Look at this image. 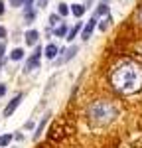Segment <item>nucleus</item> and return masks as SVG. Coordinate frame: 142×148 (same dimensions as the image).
<instances>
[{
    "instance_id": "nucleus-1",
    "label": "nucleus",
    "mask_w": 142,
    "mask_h": 148,
    "mask_svg": "<svg viewBox=\"0 0 142 148\" xmlns=\"http://www.w3.org/2000/svg\"><path fill=\"white\" fill-rule=\"evenodd\" d=\"M111 87L120 95H132L142 89V65L124 61L111 71Z\"/></svg>"
},
{
    "instance_id": "nucleus-2",
    "label": "nucleus",
    "mask_w": 142,
    "mask_h": 148,
    "mask_svg": "<svg viewBox=\"0 0 142 148\" xmlns=\"http://www.w3.org/2000/svg\"><path fill=\"white\" fill-rule=\"evenodd\" d=\"M117 107L111 101H105V99H99V101H93L89 107H87V119L89 123L95 126H106L111 125L115 119H117Z\"/></svg>"
},
{
    "instance_id": "nucleus-3",
    "label": "nucleus",
    "mask_w": 142,
    "mask_h": 148,
    "mask_svg": "<svg viewBox=\"0 0 142 148\" xmlns=\"http://www.w3.org/2000/svg\"><path fill=\"white\" fill-rule=\"evenodd\" d=\"M42 46H36L34 53L26 59V63H24V73H30V71H34V69L40 67V61H42Z\"/></svg>"
},
{
    "instance_id": "nucleus-4",
    "label": "nucleus",
    "mask_w": 142,
    "mask_h": 148,
    "mask_svg": "<svg viewBox=\"0 0 142 148\" xmlns=\"http://www.w3.org/2000/svg\"><path fill=\"white\" fill-rule=\"evenodd\" d=\"M77 51H79V47H77V46H71V47H67V49H59V53H63V56L55 59V65H63V63H67L69 59H73V57L77 56Z\"/></svg>"
},
{
    "instance_id": "nucleus-5",
    "label": "nucleus",
    "mask_w": 142,
    "mask_h": 148,
    "mask_svg": "<svg viewBox=\"0 0 142 148\" xmlns=\"http://www.w3.org/2000/svg\"><path fill=\"white\" fill-rule=\"evenodd\" d=\"M22 99H24V93H18L16 97H12V101L8 103L6 107H4V111H2V114H4V116H12V114H14V111H16L18 107H20V103H22Z\"/></svg>"
},
{
    "instance_id": "nucleus-6",
    "label": "nucleus",
    "mask_w": 142,
    "mask_h": 148,
    "mask_svg": "<svg viewBox=\"0 0 142 148\" xmlns=\"http://www.w3.org/2000/svg\"><path fill=\"white\" fill-rule=\"evenodd\" d=\"M95 28H97V18L93 16V18L89 20V22L83 26V30H81V40H83V42H87V40H89V38L93 36Z\"/></svg>"
},
{
    "instance_id": "nucleus-7",
    "label": "nucleus",
    "mask_w": 142,
    "mask_h": 148,
    "mask_svg": "<svg viewBox=\"0 0 142 148\" xmlns=\"http://www.w3.org/2000/svg\"><path fill=\"white\" fill-rule=\"evenodd\" d=\"M44 56H46L49 61H55L57 56H59V47L55 46V44H47L46 49H44Z\"/></svg>"
},
{
    "instance_id": "nucleus-8",
    "label": "nucleus",
    "mask_w": 142,
    "mask_h": 148,
    "mask_svg": "<svg viewBox=\"0 0 142 148\" xmlns=\"http://www.w3.org/2000/svg\"><path fill=\"white\" fill-rule=\"evenodd\" d=\"M24 40H26V46H36L38 40H40V32L38 30H28L24 34Z\"/></svg>"
},
{
    "instance_id": "nucleus-9",
    "label": "nucleus",
    "mask_w": 142,
    "mask_h": 148,
    "mask_svg": "<svg viewBox=\"0 0 142 148\" xmlns=\"http://www.w3.org/2000/svg\"><path fill=\"white\" fill-rule=\"evenodd\" d=\"M49 116H51V114L46 113V114H44V119L40 121V125H38V128H36V132H34V140H38V138L42 136V132H44V128H46L47 121H49Z\"/></svg>"
},
{
    "instance_id": "nucleus-10",
    "label": "nucleus",
    "mask_w": 142,
    "mask_h": 148,
    "mask_svg": "<svg viewBox=\"0 0 142 148\" xmlns=\"http://www.w3.org/2000/svg\"><path fill=\"white\" fill-rule=\"evenodd\" d=\"M67 32H69V28H67V24H65V22L57 24V26L53 28V36H55V38H65Z\"/></svg>"
},
{
    "instance_id": "nucleus-11",
    "label": "nucleus",
    "mask_w": 142,
    "mask_h": 148,
    "mask_svg": "<svg viewBox=\"0 0 142 148\" xmlns=\"http://www.w3.org/2000/svg\"><path fill=\"white\" fill-rule=\"evenodd\" d=\"M81 30H83L81 22H77L75 26H73V28H69V32H67V36H65V40H67V42H73V40L77 38V34H79Z\"/></svg>"
},
{
    "instance_id": "nucleus-12",
    "label": "nucleus",
    "mask_w": 142,
    "mask_h": 148,
    "mask_svg": "<svg viewBox=\"0 0 142 148\" xmlns=\"http://www.w3.org/2000/svg\"><path fill=\"white\" fill-rule=\"evenodd\" d=\"M24 20L28 24H32L36 20V10H34V6H24Z\"/></svg>"
},
{
    "instance_id": "nucleus-13",
    "label": "nucleus",
    "mask_w": 142,
    "mask_h": 148,
    "mask_svg": "<svg viewBox=\"0 0 142 148\" xmlns=\"http://www.w3.org/2000/svg\"><path fill=\"white\" fill-rule=\"evenodd\" d=\"M71 14L75 16V18H81L83 14H85V10H87V6H83V4H71Z\"/></svg>"
},
{
    "instance_id": "nucleus-14",
    "label": "nucleus",
    "mask_w": 142,
    "mask_h": 148,
    "mask_svg": "<svg viewBox=\"0 0 142 148\" xmlns=\"http://www.w3.org/2000/svg\"><path fill=\"white\" fill-rule=\"evenodd\" d=\"M24 56H26V53H24L22 47H14V49L10 51V59L12 61H20V59H24Z\"/></svg>"
},
{
    "instance_id": "nucleus-15",
    "label": "nucleus",
    "mask_w": 142,
    "mask_h": 148,
    "mask_svg": "<svg viewBox=\"0 0 142 148\" xmlns=\"http://www.w3.org/2000/svg\"><path fill=\"white\" fill-rule=\"evenodd\" d=\"M12 138H14L12 132H8V134H0V148H6L12 142Z\"/></svg>"
},
{
    "instance_id": "nucleus-16",
    "label": "nucleus",
    "mask_w": 142,
    "mask_h": 148,
    "mask_svg": "<svg viewBox=\"0 0 142 148\" xmlns=\"http://www.w3.org/2000/svg\"><path fill=\"white\" fill-rule=\"evenodd\" d=\"M69 12H71V10H69V6H67L65 2H59V4H57V14L61 16V18H65Z\"/></svg>"
},
{
    "instance_id": "nucleus-17",
    "label": "nucleus",
    "mask_w": 142,
    "mask_h": 148,
    "mask_svg": "<svg viewBox=\"0 0 142 148\" xmlns=\"http://www.w3.org/2000/svg\"><path fill=\"white\" fill-rule=\"evenodd\" d=\"M99 16H109V6H106V4H99V6H97L95 18H99Z\"/></svg>"
},
{
    "instance_id": "nucleus-18",
    "label": "nucleus",
    "mask_w": 142,
    "mask_h": 148,
    "mask_svg": "<svg viewBox=\"0 0 142 148\" xmlns=\"http://www.w3.org/2000/svg\"><path fill=\"white\" fill-rule=\"evenodd\" d=\"M134 22L138 24V26H142V4L136 8V12H134Z\"/></svg>"
},
{
    "instance_id": "nucleus-19",
    "label": "nucleus",
    "mask_w": 142,
    "mask_h": 148,
    "mask_svg": "<svg viewBox=\"0 0 142 148\" xmlns=\"http://www.w3.org/2000/svg\"><path fill=\"white\" fill-rule=\"evenodd\" d=\"M57 24H61V16H59V14H51V16H49V26L55 28Z\"/></svg>"
},
{
    "instance_id": "nucleus-20",
    "label": "nucleus",
    "mask_w": 142,
    "mask_h": 148,
    "mask_svg": "<svg viewBox=\"0 0 142 148\" xmlns=\"http://www.w3.org/2000/svg\"><path fill=\"white\" fill-rule=\"evenodd\" d=\"M111 20H113V18H111V16H106L105 20L99 24V30H101V32H106V28H109V22H111Z\"/></svg>"
},
{
    "instance_id": "nucleus-21",
    "label": "nucleus",
    "mask_w": 142,
    "mask_h": 148,
    "mask_svg": "<svg viewBox=\"0 0 142 148\" xmlns=\"http://www.w3.org/2000/svg\"><path fill=\"white\" fill-rule=\"evenodd\" d=\"M24 4H26V0H10L12 8H20V6H24Z\"/></svg>"
},
{
    "instance_id": "nucleus-22",
    "label": "nucleus",
    "mask_w": 142,
    "mask_h": 148,
    "mask_svg": "<svg viewBox=\"0 0 142 148\" xmlns=\"http://www.w3.org/2000/svg\"><path fill=\"white\" fill-rule=\"evenodd\" d=\"M6 56V42H0V61Z\"/></svg>"
},
{
    "instance_id": "nucleus-23",
    "label": "nucleus",
    "mask_w": 142,
    "mask_h": 148,
    "mask_svg": "<svg viewBox=\"0 0 142 148\" xmlns=\"http://www.w3.org/2000/svg\"><path fill=\"white\" fill-rule=\"evenodd\" d=\"M6 36H8L6 28H4V26H0V42H4V40H6Z\"/></svg>"
},
{
    "instance_id": "nucleus-24",
    "label": "nucleus",
    "mask_w": 142,
    "mask_h": 148,
    "mask_svg": "<svg viewBox=\"0 0 142 148\" xmlns=\"http://www.w3.org/2000/svg\"><path fill=\"white\" fill-rule=\"evenodd\" d=\"M6 91H8V87H6L4 83H0V99H2V97L6 95Z\"/></svg>"
},
{
    "instance_id": "nucleus-25",
    "label": "nucleus",
    "mask_w": 142,
    "mask_h": 148,
    "mask_svg": "<svg viewBox=\"0 0 142 148\" xmlns=\"http://www.w3.org/2000/svg\"><path fill=\"white\" fill-rule=\"evenodd\" d=\"M24 128H26V130H32V128H34V121H28V123L24 125Z\"/></svg>"
},
{
    "instance_id": "nucleus-26",
    "label": "nucleus",
    "mask_w": 142,
    "mask_h": 148,
    "mask_svg": "<svg viewBox=\"0 0 142 148\" xmlns=\"http://www.w3.org/2000/svg\"><path fill=\"white\" fill-rule=\"evenodd\" d=\"M4 10H6V8H4V2L0 0V16H4Z\"/></svg>"
},
{
    "instance_id": "nucleus-27",
    "label": "nucleus",
    "mask_w": 142,
    "mask_h": 148,
    "mask_svg": "<svg viewBox=\"0 0 142 148\" xmlns=\"http://www.w3.org/2000/svg\"><path fill=\"white\" fill-rule=\"evenodd\" d=\"M120 2H122V4H124V2H126V0H120Z\"/></svg>"
}]
</instances>
